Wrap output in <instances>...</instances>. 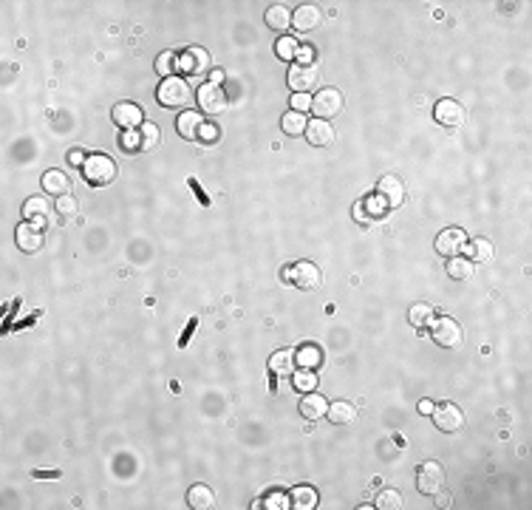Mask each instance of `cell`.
Wrapping results in <instances>:
<instances>
[{"mask_svg":"<svg viewBox=\"0 0 532 510\" xmlns=\"http://www.w3.org/2000/svg\"><path fill=\"white\" fill-rule=\"evenodd\" d=\"M314 57H317V52L312 49V45H297V63L300 65H314Z\"/></svg>","mask_w":532,"mask_h":510,"instance_id":"60d3db41","label":"cell"},{"mask_svg":"<svg viewBox=\"0 0 532 510\" xmlns=\"http://www.w3.org/2000/svg\"><path fill=\"white\" fill-rule=\"evenodd\" d=\"M156 100L165 105V108H184L193 97H190V85L187 80H181V77H167V80H161L159 91H156Z\"/></svg>","mask_w":532,"mask_h":510,"instance_id":"7a4b0ae2","label":"cell"},{"mask_svg":"<svg viewBox=\"0 0 532 510\" xmlns=\"http://www.w3.org/2000/svg\"><path fill=\"white\" fill-rule=\"evenodd\" d=\"M198 326V318H190V326L184 329V335H181V340H178V346H187L190 343V335H193V329Z\"/></svg>","mask_w":532,"mask_h":510,"instance_id":"ee69618b","label":"cell"},{"mask_svg":"<svg viewBox=\"0 0 532 510\" xmlns=\"http://www.w3.org/2000/svg\"><path fill=\"white\" fill-rule=\"evenodd\" d=\"M210 68V52L201 49V45H190L178 54V74H187V77H198V74H207Z\"/></svg>","mask_w":532,"mask_h":510,"instance_id":"277c9868","label":"cell"},{"mask_svg":"<svg viewBox=\"0 0 532 510\" xmlns=\"http://www.w3.org/2000/svg\"><path fill=\"white\" fill-rule=\"evenodd\" d=\"M275 54L281 57L284 63L294 60V57H297V40H294V37H281V40L275 43Z\"/></svg>","mask_w":532,"mask_h":510,"instance_id":"d590c367","label":"cell"},{"mask_svg":"<svg viewBox=\"0 0 532 510\" xmlns=\"http://www.w3.org/2000/svg\"><path fill=\"white\" fill-rule=\"evenodd\" d=\"M306 125H309V120L303 117V113H297V111H289L286 117L281 120V128H284V133H289V136L306 133Z\"/></svg>","mask_w":532,"mask_h":510,"instance_id":"1f68e13d","label":"cell"},{"mask_svg":"<svg viewBox=\"0 0 532 510\" xmlns=\"http://www.w3.org/2000/svg\"><path fill=\"white\" fill-rule=\"evenodd\" d=\"M436 505H439V507H450V496H439Z\"/></svg>","mask_w":532,"mask_h":510,"instance_id":"f907efd6","label":"cell"},{"mask_svg":"<svg viewBox=\"0 0 532 510\" xmlns=\"http://www.w3.org/2000/svg\"><path fill=\"white\" fill-rule=\"evenodd\" d=\"M218 136H221V128L216 122H204L201 131H198V142L213 145V142H218Z\"/></svg>","mask_w":532,"mask_h":510,"instance_id":"f35d334b","label":"cell"},{"mask_svg":"<svg viewBox=\"0 0 532 510\" xmlns=\"http://www.w3.org/2000/svg\"><path fill=\"white\" fill-rule=\"evenodd\" d=\"M467 247V236H465V230H459V227H448L442 230V233L436 236V252L439 255H450V258H456V255Z\"/></svg>","mask_w":532,"mask_h":510,"instance_id":"8fae6325","label":"cell"},{"mask_svg":"<svg viewBox=\"0 0 532 510\" xmlns=\"http://www.w3.org/2000/svg\"><path fill=\"white\" fill-rule=\"evenodd\" d=\"M306 139L314 148H326L334 142V125L329 120H312L306 125Z\"/></svg>","mask_w":532,"mask_h":510,"instance_id":"e0dca14e","label":"cell"},{"mask_svg":"<svg viewBox=\"0 0 532 510\" xmlns=\"http://www.w3.org/2000/svg\"><path fill=\"white\" fill-rule=\"evenodd\" d=\"M119 148H122L125 153L142 151V136H139V131H122V136H119Z\"/></svg>","mask_w":532,"mask_h":510,"instance_id":"74e56055","label":"cell"},{"mask_svg":"<svg viewBox=\"0 0 532 510\" xmlns=\"http://www.w3.org/2000/svg\"><path fill=\"white\" fill-rule=\"evenodd\" d=\"M34 476H37V479H57L60 471H34Z\"/></svg>","mask_w":532,"mask_h":510,"instance_id":"c3c4849f","label":"cell"},{"mask_svg":"<svg viewBox=\"0 0 532 510\" xmlns=\"http://www.w3.org/2000/svg\"><path fill=\"white\" fill-rule=\"evenodd\" d=\"M23 216H26L32 224L43 227L45 219H49V201H45L43 196H32L26 199V204H23Z\"/></svg>","mask_w":532,"mask_h":510,"instance_id":"7402d4cb","label":"cell"},{"mask_svg":"<svg viewBox=\"0 0 532 510\" xmlns=\"http://www.w3.org/2000/svg\"><path fill=\"white\" fill-rule=\"evenodd\" d=\"M442 485H445V471L439 462H425V465H419V471H416V488H419V494L436 496L442 491Z\"/></svg>","mask_w":532,"mask_h":510,"instance_id":"5b68a950","label":"cell"},{"mask_svg":"<svg viewBox=\"0 0 532 510\" xmlns=\"http://www.w3.org/2000/svg\"><path fill=\"white\" fill-rule=\"evenodd\" d=\"M292 111H297V113L312 111V97L309 94H294L292 97Z\"/></svg>","mask_w":532,"mask_h":510,"instance_id":"b9f144b4","label":"cell"},{"mask_svg":"<svg viewBox=\"0 0 532 510\" xmlns=\"http://www.w3.org/2000/svg\"><path fill=\"white\" fill-rule=\"evenodd\" d=\"M111 120L117 122L122 131H139L145 122V113H142V108H139L136 102H119V105H113V111H111Z\"/></svg>","mask_w":532,"mask_h":510,"instance_id":"7c38bea8","label":"cell"},{"mask_svg":"<svg viewBox=\"0 0 532 510\" xmlns=\"http://www.w3.org/2000/svg\"><path fill=\"white\" fill-rule=\"evenodd\" d=\"M320 20H323V14H320V9L317 6H312V3H303V6H297L294 12H292V26L297 29V32H314L317 26H320Z\"/></svg>","mask_w":532,"mask_h":510,"instance_id":"2e32d148","label":"cell"},{"mask_svg":"<svg viewBox=\"0 0 532 510\" xmlns=\"http://www.w3.org/2000/svg\"><path fill=\"white\" fill-rule=\"evenodd\" d=\"M326 417H329V420H332L334 425H349V423H354V420H357V408H354L349 400H337V403H332V406H329Z\"/></svg>","mask_w":532,"mask_h":510,"instance_id":"cb8c5ba5","label":"cell"},{"mask_svg":"<svg viewBox=\"0 0 532 510\" xmlns=\"http://www.w3.org/2000/svg\"><path fill=\"white\" fill-rule=\"evenodd\" d=\"M297 391H314L317 388V375L312 372V368H297V372L292 375Z\"/></svg>","mask_w":532,"mask_h":510,"instance_id":"e575fe53","label":"cell"},{"mask_svg":"<svg viewBox=\"0 0 532 510\" xmlns=\"http://www.w3.org/2000/svg\"><path fill=\"white\" fill-rule=\"evenodd\" d=\"M269 372L272 377H289L297 372V360H294V352L289 349H281V352H275L269 357Z\"/></svg>","mask_w":532,"mask_h":510,"instance_id":"ac0fdd59","label":"cell"},{"mask_svg":"<svg viewBox=\"0 0 532 510\" xmlns=\"http://www.w3.org/2000/svg\"><path fill=\"white\" fill-rule=\"evenodd\" d=\"M190 188H193V193H196V196L201 199V204H204V207H210V199H207V193L201 190V184H198L196 179H190Z\"/></svg>","mask_w":532,"mask_h":510,"instance_id":"bcb514c9","label":"cell"},{"mask_svg":"<svg viewBox=\"0 0 532 510\" xmlns=\"http://www.w3.org/2000/svg\"><path fill=\"white\" fill-rule=\"evenodd\" d=\"M289 499H292V507H297V510H312V507H317V491L309 488V485H297V488H292Z\"/></svg>","mask_w":532,"mask_h":510,"instance_id":"4316f807","label":"cell"},{"mask_svg":"<svg viewBox=\"0 0 532 510\" xmlns=\"http://www.w3.org/2000/svg\"><path fill=\"white\" fill-rule=\"evenodd\" d=\"M294 360H297V368H314L323 363V352H320V346L314 343H306V346H300V349L294 352Z\"/></svg>","mask_w":532,"mask_h":510,"instance_id":"484cf974","label":"cell"},{"mask_svg":"<svg viewBox=\"0 0 532 510\" xmlns=\"http://www.w3.org/2000/svg\"><path fill=\"white\" fill-rule=\"evenodd\" d=\"M405 505V499H402V494L400 491H380V496H377V502H374V507H380V510H400Z\"/></svg>","mask_w":532,"mask_h":510,"instance_id":"d6a6232c","label":"cell"},{"mask_svg":"<svg viewBox=\"0 0 532 510\" xmlns=\"http://www.w3.org/2000/svg\"><path fill=\"white\" fill-rule=\"evenodd\" d=\"M210 82L213 85H221L224 82V68H213V71H210Z\"/></svg>","mask_w":532,"mask_h":510,"instance_id":"7dc6e473","label":"cell"},{"mask_svg":"<svg viewBox=\"0 0 532 510\" xmlns=\"http://www.w3.org/2000/svg\"><path fill=\"white\" fill-rule=\"evenodd\" d=\"M266 507L269 510H284V507H289V496H284V494H269L266 496Z\"/></svg>","mask_w":532,"mask_h":510,"instance_id":"7bdbcfd3","label":"cell"},{"mask_svg":"<svg viewBox=\"0 0 532 510\" xmlns=\"http://www.w3.org/2000/svg\"><path fill=\"white\" fill-rule=\"evenodd\" d=\"M326 411H329V403L317 391H306V397L300 400V414H303L306 420H312V423L320 420V417H326Z\"/></svg>","mask_w":532,"mask_h":510,"instance_id":"d6986e66","label":"cell"},{"mask_svg":"<svg viewBox=\"0 0 532 510\" xmlns=\"http://www.w3.org/2000/svg\"><path fill=\"white\" fill-rule=\"evenodd\" d=\"M284 278L289 284L300 287V289H314L320 284V269L312 261H297V264L284 269Z\"/></svg>","mask_w":532,"mask_h":510,"instance_id":"52a82bcc","label":"cell"},{"mask_svg":"<svg viewBox=\"0 0 532 510\" xmlns=\"http://www.w3.org/2000/svg\"><path fill=\"white\" fill-rule=\"evenodd\" d=\"M317 68L314 65H300V63H294L292 68H289V88L294 91V94H306V91H312L314 85H317Z\"/></svg>","mask_w":532,"mask_h":510,"instance_id":"4fadbf2b","label":"cell"},{"mask_svg":"<svg viewBox=\"0 0 532 510\" xmlns=\"http://www.w3.org/2000/svg\"><path fill=\"white\" fill-rule=\"evenodd\" d=\"M408 318H410V323L416 329H422V326H428V323L433 320V307L430 304H413Z\"/></svg>","mask_w":532,"mask_h":510,"instance_id":"836d02e7","label":"cell"},{"mask_svg":"<svg viewBox=\"0 0 532 510\" xmlns=\"http://www.w3.org/2000/svg\"><path fill=\"white\" fill-rule=\"evenodd\" d=\"M430 335L439 346H445V349H459L461 340H465V332H461V326L453 320V318H433L430 320Z\"/></svg>","mask_w":532,"mask_h":510,"instance_id":"3957f363","label":"cell"},{"mask_svg":"<svg viewBox=\"0 0 532 510\" xmlns=\"http://www.w3.org/2000/svg\"><path fill=\"white\" fill-rule=\"evenodd\" d=\"M467 250H470V261L473 264H481V261H490L493 258V241H487V239H473L470 244H467Z\"/></svg>","mask_w":532,"mask_h":510,"instance_id":"f1b7e54d","label":"cell"},{"mask_svg":"<svg viewBox=\"0 0 532 510\" xmlns=\"http://www.w3.org/2000/svg\"><path fill=\"white\" fill-rule=\"evenodd\" d=\"M430 417H433V425L439 431H445V434H453V431H459L461 425H465V414H461V408L453 406V403L433 406V414Z\"/></svg>","mask_w":532,"mask_h":510,"instance_id":"ba28073f","label":"cell"},{"mask_svg":"<svg viewBox=\"0 0 532 510\" xmlns=\"http://www.w3.org/2000/svg\"><path fill=\"white\" fill-rule=\"evenodd\" d=\"M433 117L439 125H445V128H456L465 122V108H461V102L445 97V100H439L436 108H433Z\"/></svg>","mask_w":532,"mask_h":510,"instance_id":"5bb4252c","label":"cell"},{"mask_svg":"<svg viewBox=\"0 0 532 510\" xmlns=\"http://www.w3.org/2000/svg\"><path fill=\"white\" fill-rule=\"evenodd\" d=\"M419 414H428V417H430V414H433V403H430V400H422V403H419Z\"/></svg>","mask_w":532,"mask_h":510,"instance_id":"681fc988","label":"cell"},{"mask_svg":"<svg viewBox=\"0 0 532 510\" xmlns=\"http://www.w3.org/2000/svg\"><path fill=\"white\" fill-rule=\"evenodd\" d=\"M264 20H266V26L272 32H284V29H289V23H292V12H289V6H269Z\"/></svg>","mask_w":532,"mask_h":510,"instance_id":"83f0119b","label":"cell"},{"mask_svg":"<svg viewBox=\"0 0 532 510\" xmlns=\"http://www.w3.org/2000/svg\"><path fill=\"white\" fill-rule=\"evenodd\" d=\"M156 71L161 74V77H176L178 74V54L176 52H161L159 57H156Z\"/></svg>","mask_w":532,"mask_h":510,"instance_id":"4dcf8cb0","label":"cell"},{"mask_svg":"<svg viewBox=\"0 0 532 510\" xmlns=\"http://www.w3.org/2000/svg\"><path fill=\"white\" fill-rule=\"evenodd\" d=\"M382 213H385V201L377 193L362 199L360 204H354V219H360V221H371V219H377Z\"/></svg>","mask_w":532,"mask_h":510,"instance_id":"44dd1931","label":"cell"},{"mask_svg":"<svg viewBox=\"0 0 532 510\" xmlns=\"http://www.w3.org/2000/svg\"><path fill=\"white\" fill-rule=\"evenodd\" d=\"M57 213H60V216H74V213H77V199H74L71 193H68V196H60V199H57Z\"/></svg>","mask_w":532,"mask_h":510,"instance_id":"ab89813d","label":"cell"},{"mask_svg":"<svg viewBox=\"0 0 532 510\" xmlns=\"http://www.w3.org/2000/svg\"><path fill=\"white\" fill-rule=\"evenodd\" d=\"M187 505L190 507H196V510H210L213 505H216V494L207 488V485H193V488L187 491Z\"/></svg>","mask_w":532,"mask_h":510,"instance_id":"d4e9b609","label":"cell"},{"mask_svg":"<svg viewBox=\"0 0 532 510\" xmlns=\"http://www.w3.org/2000/svg\"><path fill=\"white\" fill-rule=\"evenodd\" d=\"M14 241H17V250H23V252H40V247H43V230L37 227V224H32V221H26V224H17V230H14Z\"/></svg>","mask_w":532,"mask_h":510,"instance_id":"9a60e30c","label":"cell"},{"mask_svg":"<svg viewBox=\"0 0 532 510\" xmlns=\"http://www.w3.org/2000/svg\"><path fill=\"white\" fill-rule=\"evenodd\" d=\"M377 196L385 201V207H400L405 199V181L397 173H385L377 181Z\"/></svg>","mask_w":532,"mask_h":510,"instance_id":"30bf717a","label":"cell"},{"mask_svg":"<svg viewBox=\"0 0 532 510\" xmlns=\"http://www.w3.org/2000/svg\"><path fill=\"white\" fill-rule=\"evenodd\" d=\"M198 108L204 113H210V117H218V113L227 111V94H224V88L221 85H213V82H207L198 88Z\"/></svg>","mask_w":532,"mask_h":510,"instance_id":"9c48e42d","label":"cell"},{"mask_svg":"<svg viewBox=\"0 0 532 510\" xmlns=\"http://www.w3.org/2000/svg\"><path fill=\"white\" fill-rule=\"evenodd\" d=\"M448 275L456 278V281H467V278H473V261L456 255V258L448 261Z\"/></svg>","mask_w":532,"mask_h":510,"instance_id":"f546056e","label":"cell"},{"mask_svg":"<svg viewBox=\"0 0 532 510\" xmlns=\"http://www.w3.org/2000/svg\"><path fill=\"white\" fill-rule=\"evenodd\" d=\"M312 111L317 113V120H332L343 111V94L337 88H323L312 97Z\"/></svg>","mask_w":532,"mask_h":510,"instance_id":"8992f818","label":"cell"},{"mask_svg":"<svg viewBox=\"0 0 532 510\" xmlns=\"http://www.w3.org/2000/svg\"><path fill=\"white\" fill-rule=\"evenodd\" d=\"M85 159H88V156H85L80 148H74L71 153H68V162H71V165H77V168H82V162H85Z\"/></svg>","mask_w":532,"mask_h":510,"instance_id":"f6af8a7d","label":"cell"},{"mask_svg":"<svg viewBox=\"0 0 532 510\" xmlns=\"http://www.w3.org/2000/svg\"><path fill=\"white\" fill-rule=\"evenodd\" d=\"M201 125H204V120L198 117V111H184L181 117L176 120V131H178V136H184V139H198Z\"/></svg>","mask_w":532,"mask_h":510,"instance_id":"603a6c76","label":"cell"},{"mask_svg":"<svg viewBox=\"0 0 532 510\" xmlns=\"http://www.w3.org/2000/svg\"><path fill=\"white\" fill-rule=\"evenodd\" d=\"M82 179L91 188H108V184L117 179V162L105 153H91L85 162H82Z\"/></svg>","mask_w":532,"mask_h":510,"instance_id":"6da1fadb","label":"cell"},{"mask_svg":"<svg viewBox=\"0 0 532 510\" xmlns=\"http://www.w3.org/2000/svg\"><path fill=\"white\" fill-rule=\"evenodd\" d=\"M43 190L57 196V199L68 196V190H71V179H68L62 170H45L43 173Z\"/></svg>","mask_w":532,"mask_h":510,"instance_id":"ffe728a7","label":"cell"},{"mask_svg":"<svg viewBox=\"0 0 532 510\" xmlns=\"http://www.w3.org/2000/svg\"><path fill=\"white\" fill-rule=\"evenodd\" d=\"M139 136H142V151H150V148H156V145H159L161 131H159V125L145 122L142 128H139Z\"/></svg>","mask_w":532,"mask_h":510,"instance_id":"8d00e7d4","label":"cell"}]
</instances>
